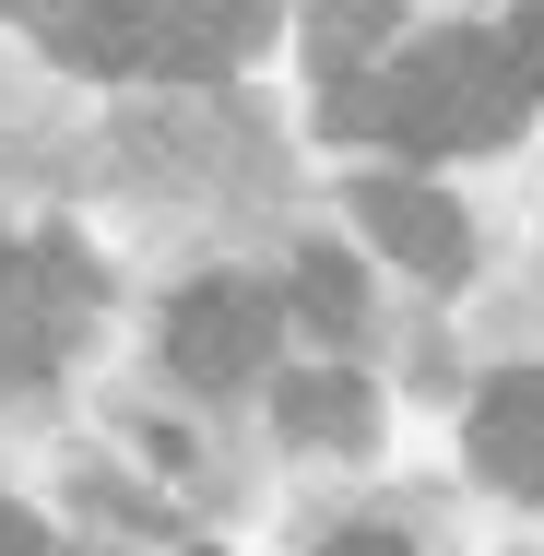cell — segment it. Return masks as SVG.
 I'll use <instances>...</instances> for the list:
<instances>
[{"label": "cell", "mask_w": 544, "mask_h": 556, "mask_svg": "<svg viewBox=\"0 0 544 556\" xmlns=\"http://www.w3.org/2000/svg\"><path fill=\"white\" fill-rule=\"evenodd\" d=\"M521 108H533V84H521L509 36H427L415 60L379 72V130L403 154H485L521 130Z\"/></svg>", "instance_id": "2"}, {"label": "cell", "mask_w": 544, "mask_h": 556, "mask_svg": "<svg viewBox=\"0 0 544 556\" xmlns=\"http://www.w3.org/2000/svg\"><path fill=\"white\" fill-rule=\"evenodd\" d=\"M0 556H36V521H24L12 497H0Z\"/></svg>", "instance_id": "12"}, {"label": "cell", "mask_w": 544, "mask_h": 556, "mask_svg": "<svg viewBox=\"0 0 544 556\" xmlns=\"http://www.w3.org/2000/svg\"><path fill=\"white\" fill-rule=\"evenodd\" d=\"M355 214H367V237H379L403 273H427V285H450V273L473 261V225L450 214V190H427V178H355Z\"/></svg>", "instance_id": "5"}, {"label": "cell", "mask_w": 544, "mask_h": 556, "mask_svg": "<svg viewBox=\"0 0 544 556\" xmlns=\"http://www.w3.org/2000/svg\"><path fill=\"white\" fill-rule=\"evenodd\" d=\"M473 473L509 485V497H544V367L533 379H497L473 403Z\"/></svg>", "instance_id": "6"}, {"label": "cell", "mask_w": 544, "mask_h": 556, "mask_svg": "<svg viewBox=\"0 0 544 556\" xmlns=\"http://www.w3.org/2000/svg\"><path fill=\"white\" fill-rule=\"evenodd\" d=\"M273 320H284V296H273V285L214 273V285H190V296L166 308V367H178V379H202V391H237V379H261Z\"/></svg>", "instance_id": "3"}, {"label": "cell", "mask_w": 544, "mask_h": 556, "mask_svg": "<svg viewBox=\"0 0 544 556\" xmlns=\"http://www.w3.org/2000/svg\"><path fill=\"white\" fill-rule=\"evenodd\" d=\"M391 12H403V0H331V12H320V60L367 48V36H391Z\"/></svg>", "instance_id": "9"}, {"label": "cell", "mask_w": 544, "mask_h": 556, "mask_svg": "<svg viewBox=\"0 0 544 556\" xmlns=\"http://www.w3.org/2000/svg\"><path fill=\"white\" fill-rule=\"evenodd\" d=\"M273 403H284V439H320V450H367V427H379V415H367V391H355L343 367H308V379H284Z\"/></svg>", "instance_id": "7"}, {"label": "cell", "mask_w": 544, "mask_h": 556, "mask_svg": "<svg viewBox=\"0 0 544 556\" xmlns=\"http://www.w3.org/2000/svg\"><path fill=\"white\" fill-rule=\"evenodd\" d=\"M190 556H202V545H190Z\"/></svg>", "instance_id": "14"}, {"label": "cell", "mask_w": 544, "mask_h": 556, "mask_svg": "<svg viewBox=\"0 0 544 556\" xmlns=\"http://www.w3.org/2000/svg\"><path fill=\"white\" fill-rule=\"evenodd\" d=\"M273 36V0H48V48L84 72H166L214 84Z\"/></svg>", "instance_id": "1"}, {"label": "cell", "mask_w": 544, "mask_h": 556, "mask_svg": "<svg viewBox=\"0 0 544 556\" xmlns=\"http://www.w3.org/2000/svg\"><path fill=\"white\" fill-rule=\"evenodd\" d=\"M0 12H24V0H0Z\"/></svg>", "instance_id": "13"}, {"label": "cell", "mask_w": 544, "mask_h": 556, "mask_svg": "<svg viewBox=\"0 0 544 556\" xmlns=\"http://www.w3.org/2000/svg\"><path fill=\"white\" fill-rule=\"evenodd\" d=\"M509 48H521V84H533V96H544V0H533V12H521V36H509Z\"/></svg>", "instance_id": "10"}, {"label": "cell", "mask_w": 544, "mask_h": 556, "mask_svg": "<svg viewBox=\"0 0 544 556\" xmlns=\"http://www.w3.org/2000/svg\"><path fill=\"white\" fill-rule=\"evenodd\" d=\"M320 556H403V533H331Z\"/></svg>", "instance_id": "11"}, {"label": "cell", "mask_w": 544, "mask_h": 556, "mask_svg": "<svg viewBox=\"0 0 544 556\" xmlns=\"http://www.w3.org/2000/svg\"><path fill=\"white\" fill-rule=\"evenodd\" d=\"M96 296V273H84V249H0V379H36L48 367V332H60V308H84Z\"/></svg>", "instance_id": "4"}, {"label": "cell", "mask_w": 544, "mask_h": 556, "mask_svg": "<svg viewBox=\"0 0 544 556\" xmlns=\"http://www.w3.org/2000/svg\"><path fill=\"white\" fill-rule=\"evenodd\" d=\"M284 308H296L308 332H331V343H343V332H355V308H367V285H355V261H343V249H308Z\"/></svg>", "instance_id": "8"}]
</instances>
